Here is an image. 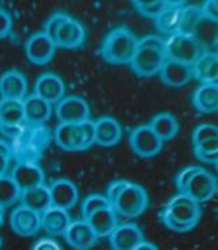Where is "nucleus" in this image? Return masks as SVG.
Instances as JSON below:
<instances>
[{"label": "nucleus", "mask_w": 218, "mask_h": 250, "mask_svg": "<svg viewBox=\"0 0 218 250\" xmlns=\"http://www.w3.org/2000/svg\"><path fill=\"white\" fill-rule=\"evenodd\" d=\"M200 7L202 17L207 21L217 22L218 20V1L217 0H207Z\"/></svg>", "instance_id": "58836bf2"}, {"label": "nucleus", "mask_w": 218, "mask_h": 250, "mask_svg": "<svg viewBox=\"0 0 218 250\" xmlns=\"http://www.w3.org/2000/svg\"><path fill=\"white\" fill-rule=\"evenodd\" d=\"M80 127L82 131V138H84V150H87L95 144V127H94V121H87V122L80 123Z\"/></svg>", "instance_id": "4c0bfd02"}, {"label": "nucleus", "mask_w": 218, "mask_h": 250, "mask_svg": "<svg viewBox=\"0 0 218 250\" xmlns=\"http://www.w3.org/2000/svg\"><path fill=\"white\" fill-rule=\"evenodd\" d=\"M148 125L162 142L171 141L180 131L177 118L170 112H159L151 119Z\"/></svg>", "instance_id": "cd10ccee"}, {"label": "nucleus", "mask_w": 218, "mask_h": 250, "mask_svg": "<svg viewBox=\"0 0 218 250\" xmlns=\"http://www.w3.org/2000/svg\"><path fill=\"white\" fill-rule=\"evenodd\" d=\"M129 146L132 152L142 159H151L157 156L164 146L150 125H142L135 127L129 134Z\"/></svg>", "instance_id": "423d86ee"}, {"label": "nucleus", "mask_w": 218, "mask_h": 250, "mask_svg": "<svg viewBox=\"0 0 218 250\" xmlns=\"http://www.w3.org/2000/svg\"><path fill=\"white\" fill-rule=\"evenodd\" d=\"M129 182V181H126V179H117V181H113V182L110 183L109 188H107V191H106V197H107V200H109L110 204L114 203V200L117 198V196L121 193V190L125 188V185Z\"/></svg>", "instance_id": "ea45409f"}, {"label": "nucleus", "mask_w": 218, "mask_h": 250, "mask_svg": "<svg viewBox=\"0 0 218 250\" xmlns=\"http://www.w3.org/2000/svg\"><path fill=\"white\" fill-rule=\"evenodd\" d=\"M192 146H194L192 148L194 149V153H196V152H213V150H218V138L199 142V144H195Z\"/></svg>", "instance_id": "79ce46f5"}, {"label": "nucleus", "mask_w": 218, "mask_h": 250, "mask_svg": "<svg viewBox=\"0 0 218 250\" xmlns=\"http://www.w3.org/2000/svg\"><path fill=\"white\" fill-rule=\"evenodd\" d=\"M55 115L59 123L78 125L91 119V107L88 102L80 96H68L56 104Z\"/></svg>", "instance_id": "0eeeda50"}, {"label": "nucleus", "mask_w": 218, "mask_h": 250, "mask_svg": "<svg viewBox=\"0 0 218 250\" xmlns=\"http://www.w3.org/2000/svg\"><path fill=\"white\" fill-rule=\"evenodd\" d=\"M95 144L103 148H111L120 144L122 138V126L113 116H100L94 121Z\"/></svg>", "instance_id": "2eb2a0df"}, {"label": "nucleus", "mask_w": 218, "mask_h": 250, "mask_svg": "<svg viewBox=\"0 0 218 250\" xmlns=\"http://www.w3.org/2000/svg\"><path fill=\"white\" fill-rule=\"evenodd\" d=\"M199 169H200V167H198V166H188L178 172L177 176H176V186H177L180 193H184L188 183L192 179V176L195 175Z\"/></svg>", "instance_id": "c9c22d12"}, {"label": "nucleus", "mask_w": 218, "mask_h": 250, "mask_svg": "<svg viewBox=\"0 0 218 250\" xmlns=\"http://www.w3.org/2000/svg\"><path fill=\"white\" fill-rule=\"evenodd\" d=\"M56 52L55 42L43 30L32 34L25 44V55L27 61L34 66H44L54 59Z\"/></svg>", "instance_id": "6e6552de"}, {"label": "nucleus", "mask_w": 218, "mask_h": 250, "mask_svg": "<svg viewBox=\"0 0 218 250\" xmlns=\"http://www.w3.org/2000/svg\"><path fill=\"white\" fill-rule=\"evenodd\" d=\"M69 210L62 209L58 207H49L47 210L41 213V229L46 231L49 237H59L63 235L65 230L70 224Z\"/></svg>", "instance_id": "b1692460"}, {"label": "nucleus", "mask_w": 218, "mask_h": 250, "mask_svg": "<svg viewBox=\"0 0 218 250\" xmlns=\"http://www.w3.org/2000/svg\"><path fill=\"white\" fill-rule=\"evenodd\" d=\"M137 39L126 26L111 29L104 36L99 54L110 64H129L137 49Z\"/></svg>", "instance_id": "f03ea898"}, {"label": "nucleus", "mask_w": 218, "mask_h": 250, "mask_svg": "<svg viewBox=\"0 0 218 250\" xmlns=\"http://www.w3.org/2000/svg\"><path fill=\"white\" fill-rule=\"evenodd\" d=\"M159 75L166 86L183 88L185 85H188V82H191L194 78V71H192V66L190 64L166 59L159 71Z\"/></svg>", "instance_id": "6ab92c4d"}, {"label": "nucleus", "mask_w": 218, "mask_h": 250, "mask_svg": "<svg viewBox=\"0 0 218 250\" xmlns=\"http://www.w3.org/2000/svg\"><path fill=\"white\" fill-rule=\"evenodd\" d=\"M165 61H166V56H165L164 49L137 42L136 54L129 64L132 71L139 78H151L154 75L159 74Z\"/></svg>", "instance_id": "39448f33"}, {"label": "nucleus", "mask_w": 218, "mask_h": 250, "mask_svg": "<svg viewBox=\"0 0 218 250\" xmlns=\"http://www.w3.org/2000/svg\"><path fill=\"white\" fill-rule=\"evenodd\" d=\"M216 191H217V178L210 171L200 168L192 176L184 193L194 198L196 203L202 204L212 200Z\"/></svg>", "instance_id": "9b49d317"}, {"label": "nucleus", "mask_w": 218, "mask_h": 250, "mask_svg": "<svg viewBox=\"0 0 218 250\" xmlns=\"http://www.w3.org/2000/svg\"><path fill=\"white\" fill-rule=\"evenodd\" d=\"M109 237L111 249L133 250L144 239V232L136 223H118Z\"/></svg>", "instance_id": "dca6fc26"}, {"label": "nucleus", "mask_w": 218, "mask_h": 250, "mask_svg": "<svg viewBox=\"0 0 218 250\" xmlns=\"http://www.w3.org/2000/svg\"><path fill=\"white\" fill-rule=\"evenodd\" d=\"M202 14H200V7L199 6H184L183 10V18H181V25H180V32L178 33L194 34L199 22L202 21Z\"/></svg>", "instance_id": "2f4dec72"}, {"label": "nucleus", "mask_w": 218, "mask_h": 250, "mask_svg": "<svg viewBox=\"0 0 218 250\" xmlns=\"http://www.w3.org/2000/svg\"><path fill=\"white\" fill-rule=\"evenodd\" d=\"M192 105L199 114H216L218 109V85L202 83L192 95Z\"/></svg>", "instance_id": "5701e85b"}, {"label": "nucleus", "mask_w": 218, "mask_h": 250, "mask_svg": "<svg viewBox=\"0 0 218 250\" xmlns=\"http://www.w3.org/2000/svg\"><path fill=\"white\" fill-rule=\"evenodd\" d=\"M4 209H6V208L0 205V227H1V224L4 222Z\"/></svg>", "instance_id": "09e8293b"}, {"label": "nucleus", "mask_w": 218, "mask_h": 250, "mask_svg": "<svg viewBox=\"0 0 218 250\" xmlns=\"http://www.w3.org/2000/svg\"><path fill=\"white\" fill-rule=\"evenodd\" d=\"M109 205H111V204L109 203V200H107L106 196H102V194H91L81 204L82 217L87 219L95 210L104 208V207H109Z\"/></svg>", "instance_id": "473e14b6"}, {"label": "nucleus", "mask_w": 218, "mask_h": 250, "mask_svg": "<svg viewBox=\"0 0 218 250\" xmlns=\"http://www.w3.org/2000/svg\"><path fill=\"white\" fill-rule=\"evenodd\" d=\"M85 37H87V32L81 22L74 20L73 17H69L56 34L55 45L56 48L77 49L84 44Z\"/></svg>", "instance_id": "f3484780"}, {"label": "nucleus", "mask_w": 218, "mask_h": 250, "mask_svg": "<svg viewBox=\"0 0 218 250\" xmlns=\"http://www.w3.org/2000/svg\"><path fill=\"white\" fill-rule=\"evenodd\" d=\"M27 96V80L17 68L7 70L0 75V99L24 100Z\"/></svg>", "instance_id": "4468645a"}, {"label": "nucleus", "mask_w": 218, "mask_h": 250, "mask_svg": "<svg viewBox=\"0 0 218 250\" xmlns=\"http://www.w3.org/2000/svg\"><path fill=\"white\" fill-rule=\"evenodd\" d=\"M56 145L66 152H80L84 150V138L80 123H59L54 133Z\"/></svg>", "instance_id": "aec40b11"}, {"label": "nucleus", "mask_w": 218, "mask_h": 250, "mask_svg": "<svg viewBox=\"0 0 218 250\" xmlns=\"http://www.w3.org/2000/svg\"><path fill=\"white\" fill-rule=\"evenodd\" d=\"M150 198L147 194V190L137 183L128 182L121 193L117 196L111 207L114 208L117 215L126 217V219H135L143 215L148 208Z\"/></svg>", "instance_id": "20e7f679"}, {"label": "nucleus", "mask_w": 218, "mask_h": 250, "mask_svg": "<svg viewBox=\"0 0 218 250\" xmlns=\"http://www.w3.org/2000/svg\"><path fill=\"white\" fill-rule=\"evenodd\" d=\"M25 125L24 103L13 99H0V126Z\"/></svg>", "instance_id": "c85d7f7f"}, {"label": "nucleus", "mask_w": 218, "mask_h": 250, "mask_svg": "<svg viewBox=\"0 0 218 250\" xmlns=\"http://www.w3.org/2000/svg\"><path fill=\"white\" fill-rule=\"evenodd\" d=\"M11 176L22 191L43 185L46 179L40 166L34 162H26V160L25 162L22 160L14 167Z\"/></svg>", "instance_id": "4be33fe9"}, {"label": "nucleus", "mask_w": 218, "mask_h": 250, "mask_svg": "<svg viewBox=\"0 0 218 250\" xmlns=\"http://www.w3.org/2000/svg\"><path fill=\"white\" fill-rule=\"evenodd\" d=\"M33 93L52 105L58 104L65 97L66 86L59 75L54 73H43L34 82Z\"/></svg>", "instance_id": "f8f14e48"}, {"label": "nucleus", "mask_w": 218, "mask_h": 250, "mask_svg": "<svg viewBox=\"0 0 218 250\" xmlns=\"http://www.w3.org/2000/svg\"><path fill=\"white\" fill-rule=\"evenodd\" d=\"M139 42H140V44H144V45H150V47L161 48V49H164L165 48L164 37H161V36H155V34L144 36L143 39H139Z\"/></svg>", "instance_id": "a19ab883"}, {"label": "nucleus", "mask_w": 218, "mask_h": 250, "mask_svg": "<svg viewBox=\"0 0 218 250\" xmlns=\"http://www.w3.org/2000/svg\"><path fill=\"white\" fill-rule=\"evenodd\" d=\"M24 114H25V123L27 126H43L49 121L52 108L51 104L40 99L39 96L29 95L24 100Z\"/></svg>", "instance_id": "412c9836"}, {"label": "nucleus", "mask_w": 218, "mask_h": 250, "mask_svg": "<svg viewBox=\"0 0 218 250\" xmlns=\"http://www.w3.org/2000/svg\"><path fill=\"white\" fill-rule=\"evenodd\" d=\"M164 52L166 59L169 61L192 66L205 54L206 49L194 34L176 33L165 39Z\"/></svg>", "instance_id": "7ed1b4c3"}, {"label": "nucleus", "mask_w": 218, "mask_h": 250, "mask_svg": "<svg viewBox=\"0 0 218 250\" xmlns=\"http://www.w3.org/2000/svg\"><path fill=\"white\" fill-rule=\"evenodd\" d=\"M32 249L34 250H44V249H52V250H59V245L56 244L55 241L49 239V238H46V239H40L39 242H36L33 245Z\"/></svg>", "instance_id": "c03bdc74"}, {"label": "nucleus", "mask_w": 218, "mask_h": 250, "mask_svg": "<svg viewBox=\"0 0 218 250\" xmlns=\"http://www.w3.org/2000/svg\"><path fill=\"white\" fill-rule=\"evenodd\" d=\"M202 207L194 198L178 193L159 212V220L164 227L174 232H188L194 230L200 222Z\"/></svg>", "instance_id": "f257e3e1"}, {"label": "nucleus", "mask_w": 218, "mask_h": 250, "mask_svg": "<svg viewBox=\"0 0 218 250\" xmlns=\"http://www.w3.org/2000/svg\"><path fill=\"white\" fill-rule=\"evenodd\" d=\"M0 155L4 156L7 159H10V160L13 157V146L4 138H0Z\"/></svg>", "instance_id": "a18cd8bd"}, {"label": "nucleus", "mask_w": 218, "mask_h": 250, "mask_svg": "<svg viewBox=\"0 0 218 250\" xmlns=\"http://www.w3.org/2000/svg\"><path fill=\"white\" fill-rule=\"evenodd\" d=\"M168 4H169V0H135L132 1V6L135 7L137 13L151 20H155L168 7Z\"/></svg>", "instance_id": "7c9ffc66"}, {"label": "nucleus", "mask_w": 218, "mask_h": 250, "mask_svg": "<svg viewBox=\"0 0 218 250\" xmlns=\"http://www.w3.org/2000/svg\"><path fill=\"white\" fill-rule=\"evenodd\" d=\"M194 155H195V157L198 159L199 162L217 166L218 150H213V152H196V153H194Z\"/></svg>", "instance_id": "37998d69"}, {"label": "nucleus", "mask_w": 218, "mask_h": 250, "mask_svg": "<svg viewBox=\"0 0 218 250\" xmlns=\"http://www.w3.org/2000/svg\"><path fill=\"white\" fill-rule=\"evenodd\" d=\"M194 78L202 83L218 82V55L217 52L206 51L198 61L192 64Z\"/></svg>", "instance_id": "a878e982"}, {"label": "nucleus", "mask_w": 218, "mask_h": 250, "mask_svg": "<svg viewBox=\"0 0 218 250\" xmlns=\"http://www.w3.org/2000/svg\"><path fill=\"white\" fill-rule=\"evenodd\" d=\"M218 137V127L214 123H200L192 131V145L214 140Z\"/></svg>", "instance_id": "f704fd0d"}, {"label": "nucleus", "mask_w": 218, "mask_h": 250, "mask_svg": "<svg viewBox=\"0 0 218 250\" xmlns=\"http://www.w3.org/2000/svg\"><path fill=\"white\" fill-rule=\"evenodd\" d=\"M48 188H49L52 207L70 210L78 203V197H80L78 188L70 179H66V178L55 179Z\"/></svg>", "instance_id": "ddd939ff"}, {"label": "nucleus", "mask_w": 218, "mask_h": 250, "mask_svg": "<svg viewBox=\"0 0 218 250\" xmlns=\"http://www.w3.org/2000/svg\"><path fill=\"white\" fill-rule=\"evenodd\" d=\"M66 244L75 250L92 249L97 242V235L85 219L70 222L68 229L63 232Z\"/></svg>", "instance_id": "9d476101"}, {"label": "nucleus", "mask_w": 218, "mask_h": 250, "mask_svg": "<svg viewBox=\"0 0 218 250\" xmlns=\"http://www.w3.org/2000/svg\"><path fill=\"white\" fill-rule=\"evenodd\" d=\"M3 248V241H1V237H0V249Z\"/></svg>", "instance_id": "8fccbe9b"}, {"label": "nucleus", "mask_w": 218, "mask_h": 250, "mask_svg": "<svg viewBox=\"0 0 218 250\" xmlns=\"http://www.w3.org/2000/svg\"><path fill=\"white\" fill-rule=\"evenodd\" d=\"M20 200L22 205L36 210L40 215L44 210H47L49 207H52L49 188L46 186V183L39 185V186H34L32 189L24 190L21 193Z\"/></svg>", "instance_id": "bb28decb"}, {"label": "nucleus", "mask_w": 218, "mask_h": 250, "mask_svg": "<svg viewBox=\"0 0 218 250\" xmlns=\"http://www.w3.org/2000/svg\"><path fill=\"white\" fill-rule=\"evenodd\" d=\"M69 14L63 13V11H56L54 13L47 21H46V23H44V29H43V32L47 34L48 37L51 39V40L55 42V39H56V34L59 32V29L62 27V25L66 22L68 20Z\"/></svg>", "instance_id": "72a5a7b5"}, {"label": "nucleus", "mask_w": 218, "mask_h": 250, "mask_svg": "<svg viewBox=\"0 0 218 250\" xmlns=\"http://www.w3.org/2000/svg\"><path fill=\"white\" fill-rule=\"evenodd\" d=\"M10 229L18 237H33L41 229V216L21 204L10 215Z\"/></svg>", "instance_id": "1a4fd4ad"}, {"label": "nucleus", "mask_w": 218, "mask_h": 250, "mask_svg": "<svg viewBox=\"0 0 218 250\" xmlns=\"http://www.w3.org/2000/svg\"><path fill=\"white\" fill-rule=\"evenodd\" d=\"M133 250H158L157 245L151 244V242H147V241H142V242H139V244L135 246V249Z\"/></svg>", "instance_id": "49530a36"}, {"label": "nucleus", "mask_w": 218, "mask_h": 250, "mask_svg": "<svg viewBox=\"0 0 218 250\" xmlns=\"http://www.w3.org/2000/svg\"><path fill=\"white\" fill-rule=\"evenodd\" d=\"M85 220L92 227V230L95 231L97 238L109 237L118 226V217H117L116 210L111 205L95 210Z\"/></svg>", "instance_id": "393cba45"}, {"label": "nucleus", "mask_w": 218, "mask_h": 250, "mask_svg": "<svg viewBox=\"0 0 218 250\" xmlns=\"http://www.w3.org/2000/svg\"><path fill=\"white\" fill-rule=\"evenodd\" d=\"M184 6V1H169L168 7L154 20L155 27L159 33H162L166 37H170L180 32Z\"/></svg>", "instance_id": "a211bd4d"}, {"label": "nucleus", "mask_w": 218, "mask_h": 250, "mask_svg": "<svg viewBox=\"0 0 218 250\" xmlns=\"http://www.w3.org/2000/svg\"><path fill=\"white\" fill-rule=\"evenodd\" d=\"M21 193L22 190L15 183L13 176H0V205L1 207L4 208L11 207L14 203H17V200H20Z\"/></svg>", "instance_id": "c756f323"}, {"label": "nucleus", "mask_w": 218, "mask_h": 250, "mask_svg": "<svg viewBox=\"0 0 218 250\" xmlns=\"http://www.w3.org/2000/svg\"><path fill=\"white\" fill-rule=\"evenodd\" d=\"M8 166H10V159L0 155V176L6 174L7 169H8Z\"/></svg>", "instance_id": "de8ad7c7"}, {"label": "nucleus", "mask_w": 218, "mask_h": 250, "mask_svg": "<svg viewBox=\"0 0 218 250\" xmlns=\"http://www.w3.org/2000/svg\"><path fill=\"white\" fill-rule=\"evenodd\" d=\"M13 30V17L6 8L0 7V40L10 36Z\"/></svg>", "instance_id": "e433bc0d"}]
</instances>
